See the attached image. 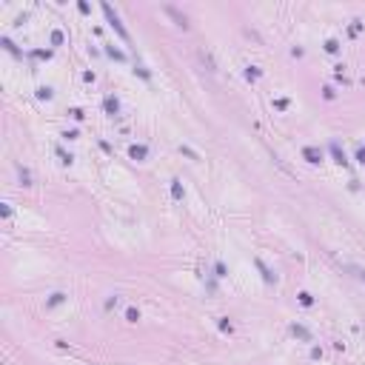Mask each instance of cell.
Wrapping results in <instances>:
<instances>
[{
  "mask_svg": "<svg viewBox=\"0 0 365 365\" xmlns=\"http://www.w3.org/2000/svg\"><path fill=\"white\" fill-rule=\"evenodd\" d=\"M306 157H308V160H311V163H320V160H317V157H320V154H317L314 148H306Z\"/></svg>",
  "mask_w": 365,
  "mask_h": 365,
  "instance_id": "cell-1",
  "label": "cell"
}]
</instances>
